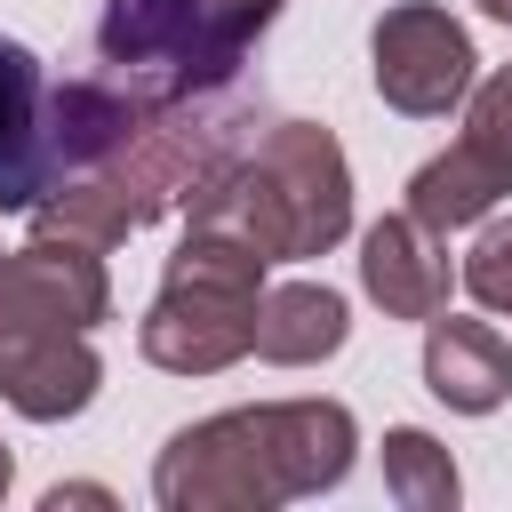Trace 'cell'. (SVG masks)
<instances>
[{
  "instance_id": "4fadbf2b",
  "label": "cell",
  "mask_w": 512,
  "mask_h": 512,
  "mask_svg": "<svg viewBox=\"0 0 512 512\" xmlns=\"http://www.w3.org/2000/svg\"><path fill=\"white\" fill-rule=\"evenodd\" d=\"M456 280L472 288V304L512 312V224H488V232L472 240V256H464V272H456Z\"/></svg>"
},
{
  "instance_id": "8fae6325",
  "label": "cell",
  "mask_w": 512,
  "mask_h": 512,
  "mask_svg": "<svg viewBox=\"0 0 512 512\" xmlns=\"http://www.w3.org/2000/svg\"><path fill=\"white\" fill-rule=\"evenodd\" d=\"M352 336V304L328 288V280H280L256 296V360L272 368H320L328 352H344Z\"/></svg>"
},
{
  "instance_id": "5b68a950",
  "label": "cell",
  "mask_w": 512,
  "mask_h": 512,
  "mask_svg": "<svg viewBox=\"0 0 512 512\" xmlns=\"http://www.w3.org/2000/svg\"><path fill=\"white\" fill-rule=\"evenodd\" d=\"M472 32L440 8V0H400L376 16L368 32V72H376V96L408 120H448L464 96H472Z\"/></svg>"
},
{
  "instance_id": "3957f363",
  "label": "cell",
  "mask_w": 512,
  "mask_h": 512,
  "mask_svg": "<svg viewBox=\"0 0 512 512\" xmlns=\"http://www.w3.org/2000/svg\"><path fill=\"white\" fill-rule=\"evenodd\" d=\"M256 296H264V256L232 224L184 216V240L160 272V296L136 320V344L168 376H224L256 344Z\"/></svg>"
},
{
  "instance_id": "9a60e30c",
  "label": "cell",
  "mask_w": 512,
  "mask_h": 512,
  "mask_svg": "<svg viewBox=\"0 0 512 512\" xmlns=\"http://www.w3.org/2000/svg\"><path fill=\"white\" fill-rule=\"evenodd\" d=\"M208 8H216V24H224V32H240V40L256 48V40H264V24H272L288 0H208Z\"/></svg>"
},
{
  "instance_id": "7a4b0ae2",
  "label": "cell",
  "mask_w": 512,
  "mask_h": 512,
  "mask_svg": "<svg viewBox=\"0 0 512 512\" xmlns=\"http://www.w3.org/2000/svg\"><path fill=\"white\" fill-rule=\"evenodd\" d=\"M184 216L232 224L264 264H312L352 232V160L320 120H272L248 152H232Z\"/></svg>"
},
{
  "instance_id": "52a82bcc",
  "label": "cell",
  "mask_w": 512,
  "mask_h": 512,
  "mask_svg": "<svg viewBox=\"0 0 512 512\" xmlns=\"http://www.w3.org/2000/svg\"><path fill=\"white\" fill-rule=\"evenodd\" d=\"M360 288L384 304V320H432V312H448V288H456L448 240L424 232L408 208L400 216H376L360 232Z\"/></svg>"
},
{
  "instance_id": "5bb4252c",
  "label": "cell",
  "mask_w": 512,
  "mask_h": 512,
  "mask_svg": "<svg viewBox=\"0 0 512 512\" xmlns=\"http://www.w3.org/2000/svg\"><path fill=\"white\" fill-rule=\"evenodd\" d=\"M464 136L512 160V64H496V72L464 96Z\"/></svg>"
},
{
  "instance_id": "8992f818",
  "label": "cell",
  "mask_w": 512,
  "mask_h": 512,
  "mask_svg": "<svg viewBox=\"0 0 512 512\" xmlns=\"http://www.w3.org/2000/svg\"><path fill=\"white\" fill-rule=\"evenodd\" d=\"M104 360L88 344V328H64L48 312H16L0 304V400L32 424H64L96 400Z\"/></svg>"
},
{
  "instance_id": "ac0fdd59",
  "label": "cell",
  "mask_w": 512,
  "mask_h": 512,
  "mask_svg": "<svg viewBox=\"0 0 512 512\" xmlns=\"http://www.w3.org/2000/svg\"><path fill=\"white\" fill-rule=\"evenodd\" d=\"M8 480H16V456H8V440H0V496H8Z\"/></svg>"
},
{
  "instance_id": "ba28073f",
  "label": "cell",
  "mask_w": 512,
  "mask_h": 512,
  "mask_svg": "<svg viewBox=\"0 0 512 512\" xmlns=\"http://www.w3.org/2000/svg\"><path fill=\"white\" fill-rule=\"evenodd\" d=\"M56 160H48V72L24 40L0 32V208L48 200Z\"/></svg>"
},
{
  "instance_id": "277c9868",
  "label": "cell",
  "mask_w": 512,
  "mask_h": 512,
  "mask_svg": "<svg viewBox=\"0 0 512 512\" xmlns=\"http://www.w3.org/2000/svg\"><path fill=\"white\" fill-rule=\"evenodd\" d=\"M96 56H104V80L128 88L136 104H184V96L232 88L248 64V40L224 32L208 0H112L96 24Z\"/></svg>"
},
{
  "instance_id": "7c38bea8",
  "label": "cell",
  "mask_w": 512,
  "mask_h": 512,
  "mask_svg": "<svg viewBox=\"0 0 512 512\" xmlns=\"http://www.w3.org/2000/svg\"><path fill=\"white\" fill-rule=\"evenodd\" d=\"M384 488H392L400 512H456V496H464L456 456L432 432H416V424H392L384 432Z\"/></svg>"
},
{
  "instance_id": "e0dca14e",
  "label": "cell",
  "mask_w": 512,
  "mask_h": 512,
  "mask_svg": "<svg viewBox=\"0 0 512 512\" xmlns=\"http://www.w3.org/2000/svg\"><path fill=\"white\" fill-rule=\"evenodd\" d=\"M480 16H496V24H512V0H472Z\"/></svg>"
},
{
  "instance_id": "6da1fadb",
  "label": "cell",
  "mask_w": 512,
  "mask_h": 512,
  "mask_svg": "<svg viewBox=\"0 0 512 512\" xmlns=\"http://www.w3.org/2000/svg\"><path fill=\"white\" fill-rule=\"evenodd\" d=\"M352 448L360 424L344 400H256L184 424L152 464V496L160 512H272L328 496L352 472Z\"/></svg>"
},
{
  "instance_id": "9c48e42d",
  "label": "cell",
  "mask_w": 512,
  "mask_h": 512,
  "mask_svg": "<svg viewBox=\"0 0 512 512\" xmlns=\"http://www.w3.org/2000/svg\"><path fill=\"white\" fill-rule=\"evenodd\" d=\"M424 392L456 416H488L504 408L512 392V344L488 328V320H456V312H432L424 320Z\"/></svg>"
},
{
  "instance_id": "2e32d148",
  "label": "cell",
  "mask_w": 512,
  "mask_h": 512,
  "mask_svg": "<svg viewBox=\"0 0 512 512\" xmlns=\"http://www.w3.org/2000/svg\"><path fill=\"white\" fill-rule=\"evenodd\" d=\"M40 504H48V512H64V504H112V488H88V480H72V488H48Z\"/></svg>"
},
{
  "instance_id": "30bf717a",
  "label": "cell",
  "mask_w": 512,
  "mask_h": 512,
  "mask_svg": "<svg viewBox=\"0 0 512 512\" xmlns=\"http://www.w3.org/2000/svg\"><path fill=\"white\" fill-rule=\"evenodd\" d=\"M496 200H512V160L488 152V144H472V136H456L448 152H432L408 176V216L424 232H440V240L464 232V224H480Z\"/></svg>"
}]
</instances>
